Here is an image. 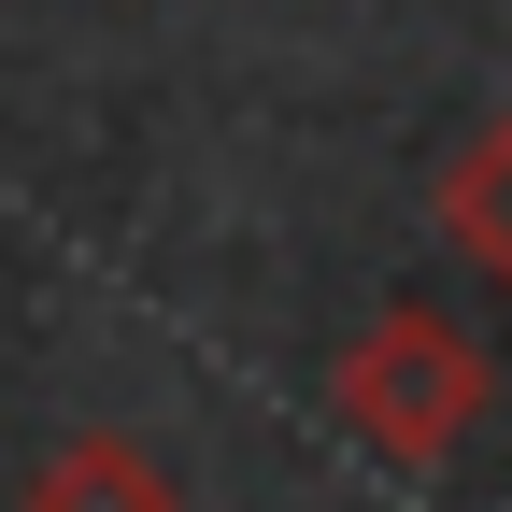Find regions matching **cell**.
Segmentation results:
<instances>
[{
  "mask_svg": "<svg viewBox=\"0 0 512 512\" xmlns=\"http://www.w3.org/2000/svg\"><path fill=\"white\" fill-rule=\"evenodd\" d=\"M484 399H498V370H484V342H470L441 299L370 313V342L328 370V413H342V441H356L370 470H441V456L484 427Z\"/></svg>",
  "mask_w": 512,
  "mask_h": 512,
  "instance_id": "6da1fadb",
  "label": "cell"
},
{
  "mask_svg": "<svg viewBox=\"0 0 512 512\" xmlns=\"http://www.w3.org/2000/svg\"><path fill=\"white\" fill-rule=\"evenodd\" d=\"M15 512H185V484H171L128 427H72V441L29 470V498H15Z\"/></svg>",
  "mask_w": 512,
  "mask_h": 512,
  "instance_id": "7a4b0ae2",
  "label": "cell"
},
{
  "mask_svg": "<svg viewBox=\"0 0 512 512\" xmlns=\"http://www.w3.org/2000/svg\"><path fill=\"white\" fill-rule=\"evenodd\" d=\"M441 242H456L484 285H512V114H484L456 143V171H441Z\"/></svg>",
  "mask_w": 512,
  "mask_h": 512,
  "instance_id": "3957f363",
  "label": "cell"
}]
</instances>
